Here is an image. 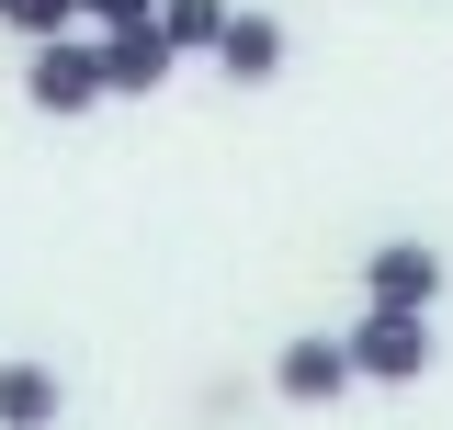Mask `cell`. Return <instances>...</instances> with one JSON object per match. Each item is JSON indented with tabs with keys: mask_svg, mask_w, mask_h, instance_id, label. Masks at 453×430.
<instances>
[{
	"mask_svg": "<svg viewBox=\"0 0 453 430\" xmlns=\"http://www.w3.org/2000/svg\"><path fill=\"white\" fill-rule=\"evenodd\" d=\"M340 351H351V385H419V374H442L431 318H386V306H363V318L340 328Z\"/></svg>",
	"mask_w": 453,
	"mask_h": 430,
	"instance_id": "6da1fadb",
	"label": "cell"
},
{
	"mask_svg": "<svg viewBox=\"0 0 453 430\" xmlns=\"http://www.w3.org/2000/svg\"><path fill=\"white\" fill-rule=\"evenodd\" d=\"M23 103L57 113V125H68V113H103V46H91V35L35 46V57H23Z\"/></svg>",
	"mask_w": 453,
	"mask_h": 430,
	"instance_id": "7a4b0ae2",
	"label": "cell"
},
{
	"mask_svg": "<svg viewBox=\"0 0 453 430\" xmlns=\"http://www.w3.org/2000/svg\"><path fill=\"white\" fill-rule=\"evenodd\" d=\"M363 306H386V318H431V306H442V250H431V238H386V250L363 261Z\"/></svg>",
	"mask_w": 453,
	"mask_h": 430,
	"instance_id": "3957f363",
	"label": "cell"
},
{
	"mask_svg": "<svg viewBox=\"0 0 453 430\" xmlns=\"http://www.w3.org/2000/svg\"><path fill=\"white\" fill-rule=\"evenodd\" d=\"M273 396L283 408H340L351 396V351H340V328H295L273 351Z\"/></svg>",
	"mask_w": 453,
	"mask_h": 430,
	"instance_id": "277c9868",
	"label": "cell"
},
{
	"mask_svg": "<svg viewBox=\"0 0 453 430\" xmlns=\"http://www.w3.org/2000/svg\"><path fill=\"white\" fill-rule=\"evenodd\" d=\"M91 46H103V103H159L170 68H181V57L159 46V23H113V35H91Z\"/></svg>",
	"mask_w": 453,
	"mask_h": 430,
	"instance_id": "5b68a950",
	"label": "cell"
},
{
	"mask_svg": "<svg viewBox=\"0 0 453 430\" xmlns=\"http://www.w3.org/2000/svg\"><path fill=\"white\" fill-rule=\"evenodd\" d=\"M283 57H295L283 12H226V35H216V68H226V91H273V80H283Z\"/></svg>",
	"mask_w": 453,
	"mask_h": 430,
	"instance_id": "8992f818",
	"label": "cell"
},
{
	"mask_svg": "<svg viewBox=\"0 0 453 430\" xmlns=\"http://www.w3.org/2000/svg\"><path fill=\"white\" fill-rule=\"evenodd\" d=\"M57 408H68L57 363H0V430H57Z\"/></svg>",
	"mask_w": 453,
	"mask_h": 430,
	"instance_id": "52a82bcc",
	"label": "cell"
},
{
	"mask_svg": "<svg viewBox=\"0 0 453 430\" xmlns=\"http://www.w3.org/2000/svg\"><path fill=\"white\" fill-rule=\"evenodd\" d=\"M226 12H238V0H159L148 23H159V46H170V57H216Z\"/></svg>",
	"mask_w": 453,
	"mask_h": 430,
	"instance_id": "ba28073f",
	"label": "cell"
},
{
	"mask_svg": "<svg viewBox=\"0 0 453 430\" xmlns=\"http://www.w3.org/2000/svg\"><path fill=\"white\" fill-rule=\"evenodd\" d=\"M0 23L23 46H57V35H80V0H0Z\"/></svg>",
	"mask_w": 453,
	"mask_h": 430,
	"instance_id": "9c48e42d",
	"label": "cell"
},
{
	"mask_svg": "<svg viewBox=\"0 0 453 430\" xmlns=\"http://www.w3.org/2000/svg\"><path fill=\"white\" fill-rule=\"evenodd\" d=\"M148 12H159V0H80V23H103V35L113 23H148Z\"/></svg>",
	"mask_w": 453,
	"mask_h": 430,
	"instance_id": "30bf717a",
	"label": "cell"
}]
</instances>
